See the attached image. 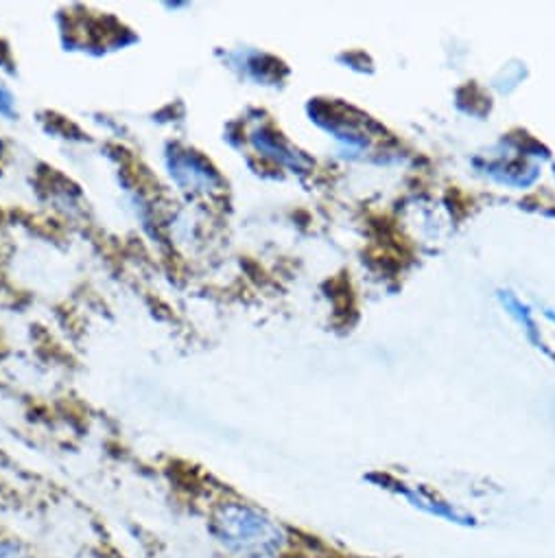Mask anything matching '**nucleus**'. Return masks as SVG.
Returning <instances> with one entry per match:
<instances>
[{
	"mask_svg": "<svg viewBox=\"0 0 555 558\" xmlns=\"http://www.w3.org/2000/svg\"><path fill=\"white\" fill-rule=\"evenodd\" d=\"M14 114V97L12 93L0 82V117H12Z\"/></svg>",
	"mask_w": 555,
	"mask_h": 558,
	"instance_id": "3",
	"label": "nucleus"
},
{
	"mask_svg": "<svg viewBox=\"0 0 555 558\" xmlns=\"http://www.w3.org/2000/svg\"><path fill=\"white\" fill-rule=\"evenodd\" d=\"M169 169H171V178L177 182V186H182L184 191L190 193L199 191L201 180H208V173L203 171L201 162L197 158L190 156V151H175L169 158Z\"/></svg>",
	"mask_w": 555,
	"mask_h": 558,
	"instance_id": "2",
	"label": "nucleus"
},
{
	"mask_svg": "<svg viewBox=\"0 0 555 558\" xmlns=\"http://www.w3.org/2000/svg\"><path fill=\"white\" fill-rule=\"evenodd\" d=\"M208 519L210 534L232 551L264 556L275 551L278 545H281V532H278V527L243 504H219Z\"/></svg>",
	"mask_w": 555,
	"mask_h": 558,
	"instance_id": "1",
	"label": "nucleus"
}]
</instances>
